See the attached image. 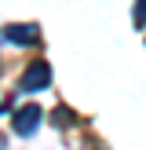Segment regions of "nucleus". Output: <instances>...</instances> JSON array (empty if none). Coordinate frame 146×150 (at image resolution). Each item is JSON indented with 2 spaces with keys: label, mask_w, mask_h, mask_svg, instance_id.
I'll return each instance as SVG.
<instances>
[{
  "label": "nucleus",
  "mask_w": 146,
  "mask_h": 150,
  "mask_svg": "<svg viewBox=\"0 0 146 150\" xmlns=\"http://www.w3.org/2000/svg\"><path fill=\"white\" fill-rule=\"evenodd\" d=\"M135 26L146 29V0H135Z\"/></svg>",
  "instance_id": "20e7f679"
},
{
  "label": "nucleus",
  "mask_w": 146,
  "mask_h": 150,
  "mask_svg": "<svg viewBox=\"0 0 146 150\" xmlns=\"http://www.w3.org/2000/svg\"><path fill=\"white\" fill-rule=\"evenodd\" d=\"M48 81H51V66L44 59H33L26 73L18 77V92H40V88H48Z\"/></svg>",
  "instance_id": "f257e3e1"
},
{
  "label": "nucleus",
  "mask_w": 146,
  "mask_h": 150,
  "mask_svg": "<svg viewBox=\"0 0 146 150\" xmlns=\"http://www.w3.org/2000/svg\"><path fill=\"white\" fill-rule=\"evenodd\" d=\"M69 121H73V114H69L66 106H58V110H55V125H58V128H66Z\"/></svg>",
  "instance_id": "39448f33"
},
{
  "label": "nucleus",
  "mask_w": 146,
  "mask_h": 150,
  "mask_svg": "<svg viewBox=\"0 0 146 150\" xmlns=\"http://www.w3.org/2000/svg\"><path fill=\"white\" fill-rule=\"evenodd\" d=\"M4 37L11 44H36L40 40V26H33V22H18V26H15L11 22V26L4 29Z\"/></svg>",
  "instance_id": "7ed1b4c3"
},
{
  "label": "nucleus",
  "mask_w": 146,
  "mask_h": 150,
  "mask_svg": "<svg viewBox=\"0 0 146 150\" xmlns=\"http://www.w3.org/2000/svg\"><path fill=\"white\" fill-rule=\"evenodd\" d=\"M40 106H33V103H29V106H22V110H15V117H11V125H15V132H18V136H33L36 132V125H40Z\"/></svg>",
  "instance_id": "f03ea898"
}]
</instances>
